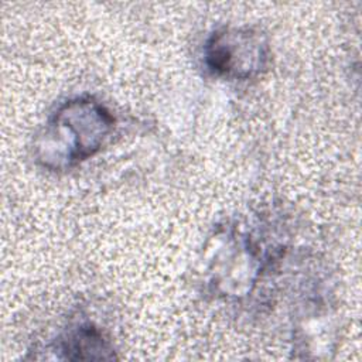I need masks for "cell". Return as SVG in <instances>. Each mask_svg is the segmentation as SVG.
Returning <instances> with one entry per match:
<instances>
[{"label":"cell","mask_w":362,"mask_h":362,"mask_svg":"<svg viewBox=\"0 0 362 362\" xmlns=\"http://www.w3.org/2000/svg\"><path fill=\"white\" fill-rule=\"evenodd\" d=\"M110 112L92 98L62 103L35 140V158L48 170L71 168L95 156L113 132Z\"/></svg>","instance_id":"cell-1"},{"label":"cell","mask_w":362,"mask_h":362,"mask_svg":"<svg viewBox=\"0 0 362 362\" xmlns=\"http://www.w3.org/2000/svg\"><path fill=\"white\" fill-rule=\"evenodd\" d=\"M208 69L222 78L249 79L260 75L270 62V42L250 25H229L214 31L204 47Z\"/></svg>","instance_id":"cell-2"},{"label":"cell","mask_w":362,"mask_h":362,"mask_svg":"<svg viewBox=\"0 0 362 362\" xmlns=\"http://www.w3.org/2000/svg\"><path fill=\"white\" fill-rule=\"evenodd\" d=\"M59 351L64 359L71 361H106L116 358L109 339L93 325H79L69 331L61 339Z\"/></svg>","instance_id":"cell-3"}]
</instances>
